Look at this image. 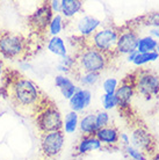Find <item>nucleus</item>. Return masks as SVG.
I'll return each instance as SVG.
<instances>
[{"mask_svg": "<svg viewBox=\"0 0 159 160\" xmlns=\"http://www.w3.org/2000/svg\"><path fill=\"white\" fill-rule=\"evenodd\" d=\"M156 51L158 52V55H159V41H158V47H157V50H156Z\"/></svg>", "mask_w": 159, "mask_h": 160, "instance_id": "obj_39", "label": "nucleus"}, {"mask_svg": "<svg viewBox=\"0 0 159 160\" xmlns=\"http://www.w3.org/2000/svg\"><path fill=\"white\" fill-rule=\"evenodd\" d=\"M60 58L62 59H60L59 65L69 68L70 71H72V68H74V66H77V59L73 56H71V55L68 53V55H65L64 57H60Z\"/></svg>", "mask_w": 159, "mask_h": 160, "instance_id": "obj_30", "label": "nucleus"}, {"mask_svg": "<svg viewBox=\"0 0 159 160\" xmlns=\"http://www.w3.org/2000/svg\"><path fill=\"white\" fill-rule=\"evenodd\" d=\"M20 66H21V68H23V70H30V68H32L30 64H28V63H26V64L20 63Z\"/></svg>", "mask_w": 159, "mask_h": 160, "instance_id": "obj_37", "label": "nucleus"}, {"mask_svg": "<svg viewBox=\"0 0 159 160\" xmlns=\"http://www.w3.org/2000/svg\"><path fill=\"white\" fill-rule=\"evenodd\" d=\"M149 36L153 37L155 40L159 41V28H150L149 29Z\"/></svg>", "mask_w": 159, "mask_h": 160, "instance_id": "obj_34", "label": "nucleus"}, {"mask_svg": "<svg viewBox=\"0 0 159 160\" xmlns=\"http://www.w3.org/2000/svg\"><path fill=\"white\" fill-rule=\"evenodd\" d=\"M101 103H102V108L104 110L108 112V110H111V109H115L116 107H119V103H117V100H116L115 94H102L101 95Z\"/></svg>", "mask_w": 159, "mask_h": 160, "instance_id": "obj_24", "label": "nucleus"}, {"mask_svg": "<svg viewBox=\"0 0 159 160\" xmlns=\"http://www.w3.org/2000/svg\"><path fill=\"white\" fill-rule=\"evenodd\" d=\"M79 128V114L74 112H69L65 115V118L63 120V129L62 131L68 135H72Z\"/></svg>", "mask_w": 159, "mask_h": 160, "instance_id": "obj_19", "label": "nucleus"}, {"mask_svg": "<svg viewBox=\"0 0 159 160\" xmlns=\"http://www.w3.org/2000/svg\"><path fill=\"white\" fill-rule=\"evenodd\" d=\"M50 8L54 14H60V11H62V1L59 0H52L50 2H48Z\"/></svg>", "mask_w": 159, "mask_h": 160, "instance_id": "obj_32", "label": "nucleus"}, {"mask_svg": "<svg viewBox=\"0 0 159 160\" xmlns=\"http://www.w3.org/2000/svg\"><path fill=\"white\" fill-rule=\"evenodd\" d=\"M64 28V18L60 14H54L51 21L49 23L48 32L52 36H58Z\"/></svg>", "mask_w": 159, "mask_h": 160, "instance_id": "obj_22", "label": "nucleus"}, {"mask_svg": "<svg viewBox=\"0 0 159 160\" xmlns=\"http://www.w3.org/2000/svg\"><path fill=\"white\" fill-rule=\"evenodd\" d=\"M150 160H159V152L153 153V154L150 157Z\"/></svg>", "mask_w": 159, "mask_h": 160, "instance_id": "obj_38", "label": "nucleus"}, {"mask_svg": "<svg viewBox=\"0 0 159 160\" xmlns=\"http://www.w3.org/2000/svg\"><path fill=\"white\" fill-rule=\"evenodd\" d=\"M102 148V144L94 135L93 136H81L77 145L78 154H86L92 151H98Z\"/></svg>", "mask_w": 159, "mask_h": 160, "instance_id": "obj_15", "label": "nucleus"}, {"mask_svg": "<svg viewBox=\"0 0 159 160\" xmlns=\"http://www.w3.org/2000/svg\"><path fill=\"white\" fill-rule=\"evenodd\" d=\"M120 85V81L116 78L114 77H110V78H107V79L104 80V82H102V89H104L105 94H115L116 89L119 87Z\"/></svg>", "mask_w": 159, "mask_h": 160, "instance_id": "obj_26", "label": "nucleus"}, {"mask_svg": "<svg viewBox=\"0 0 159 160\" xmlns=\"http://www.w3.org/2000/svg\"><path fill=\"white\" fill-rule=\"evenodd\" d=\"M9 96L13 103L20 108H34L40 104V91L32 80L18 76L12 80Z\"/></svg>", "mask_w": 159, "mask_h": 160, "instance_id": "obj_1", "label": "nucleus"}, {"mask_svg": "<svg viewBox=\"0 0 159 160\" xmlns=\"http://www.w3.org/2000/svg\"><path fill=\"white\" fill-rule=\"evenodd\" d=\"M139 35L131 27L122 28L119 32L117 43H116L115 53L117 55H129L137 50Z\"/></svg>", "mask_w": 159, "mask_h": 160, "instance_id": "obj_9", "label": "nucleus"}, {"mask_svg": "<svg viewBox=\"0 0 159 160\" xmlns=\"http://www.w3.org/2000/svg\"><path fill=\"white\" fill-rule=\"evenodd\" d=\"M158 59L159 55L157 51L146 52V53H137V56L135 57L132 64L135 65V66H143V65L149 64V63H153V62Z\"/></svg>", "mask_w": 159, "mask_h": 160, "instance_id": "obj_23", "label": "nucleus"}, {"mask_svg": "<svg viewBox=\"0 0 159 160\" xmlns=\"http://www.w3.org/2000/svg\"><path fill=\"white\" fill-rule=\"evenodd\" d=\"M4 73H5V66H4V63H3V60L0 59V79L4 77Z\"/></svg>", "mask_w": 159, "mask_h": 160, "instance_id": "obj_36", "label": "nucleus"}, {"mask_svg": "<svg viewBox=\"0 0 159 160\" xmlns=\"http://www.w3.org/2000/svg\"><path fill=\"white\" fill-rule=\"evenodd\" d=\"M134 80H135V76L132 79H130V77H127L126 79L120 82L119 87L115 92L116 100H117L120 108H128L131 103L132 96L135 95L136 93Z\"/></svg>", "mask_w": 159, "mask_h": 160, "instance_id": "obj_11", "label": "nucleus"}, {"mask_svg": "<svg viewBox=\"0 0 159 160\" xmlns=\"http://www.w3.org/2000/svg\"><path fill=\"white\" fill-rule=\"evenodd\" d=\"M37 127L42 133L59 131L63 129V117L55 104H47L37 109Z\"/></svg>", "mask_w": 159, "mask_h": 160, "instance_id": "obj_4", "label": "nucleus"}, {"mask_svg": "<svg viewBox=\"0 0 159 160\" xmlns=\"http://www.w3.org/2000/svg\"><path fill=\"white\" fill-rule=\"evenodd\" d=\"M142 23L151 28H159V12L150 13L142 18Z\"/></svg>", "mask_w": 159, "mask_h": 160, "instance_id": "obj_28", "label": "nucleus"}, {"mask_svg": "<svg viewBox=\"0 0 159 160\" xmlns=\"http://www.w3.org/2000/svg\"><path fill=\"white\" fill-rule=\"evenodd\" d=\"M52 16H54V13L49 4L44 2L29 16V24L37 32H43L48 29Z\"/></svg>", "mask_w": 159, "mask_h": 160, "instance_id": "obj_10", "label": "nucleus"}, {"mask_svg": "<svg viewBox=\"0 0 159 160\" xmlns=\"http://www.w3.org/2000/svg\"><path fill=\"white\" fill-rule=\"evenodd\" d=\"M157 47H158V41L149 35H145L143 37H139L138 44H137V52L146 53V52L156 51Z\"/></svg>", "mask_w": 159, "mask_h": 160, "instance_id": "obj_20", "label": "nucleus"}, {"mask_svg": "<svg viewBox=\"0 0 159 160\" xmlns=\"http://www.w3.org/2000/svg\"><path fill=\"white\" fill-rule=\"evenodd\" d=\"M101 24V20L96 19L95 16L84 15L77 21V32L84 37H91L98 29H100Z\"/></svg>", "mask_w": 159, "mask_h": 160, "instance_id": "obj_13", "label": "nucleus"}, {"mask_svg": "<svg viewBox=\"0 0 159 160\" xmlns=\"http://www.w3.org/2000/svg\"><path fill=\"white\" fill-rule=\"evenodd\" d=\"M79 130L83 133V136H93L95 135L96 123H95V114L88 112L85 116H83L79 120Z\"/></svg>", "mask_w": 159, "mask_h": 160, "instance_id": "obj_16", "label": "nucleus"}, {"mask_svg": "<svg viewBox=\"0 0 159 160\" xmlns=\"http://www.w3.org/2000/svg\"><path fill=\"white\" fill-rule=\"evenodd\" d=\"M79 88L80 87H78L76 84H72V85H70V86H66V87L62 88V89H59V91H60V93H62V95H63L64 99L70 100Z\"/></svg>", "mask_w": 159, "mask_h": 160, "instance_id": "obj_31", "label": "nucleus"}, {"mask_svg": "<svg viewBox=\"0 0 159 160\" xmlns=\"http://www.w3.org/2000/svg\"><path fill=\"white\" fill-rule=\"evenodd\" d=\"M26 51V41L12 32L0 34V53L8 59L19 58Z\"/></svg>", "mask_w": 159, "mask_h": 160, "instance_id": "obj_6", "label": "nucleus"}, {"mask_svg": "<svg viewBox=\"0 0 159 160\" xmlns=\"http://www.w3.org/2000/svg\"><path fill=\"white\" fill-rule=\"evenodd\" d=\"M119 32V29L114 27H102L98 29L91 37H88L90 47L111 57L113 53H115Z\"/></svg>", "mask_w": 159, "mask_h": 160, "instance_id": "obj_3", "label": "nucleus"}, {"mask_svg": "<svg viewBox=\"0 0 159 160\" xmlns=\"http://www.w3.org/2000/svg\"><path fill=\"white\" fill-rule=\"evenodd\" d=\"M130 145L143 151L146 156L150 157L156 153V139L153 135L145 127L138 125L132 129L130 135Z\"/></svg>", "mask_w": 159, "mask_h": 160, "instance_id": "obj_7", "label": "nucleus"}, {"mask_svg": "<svg viewBox=\"0 0 159 160\" xmlns=\"http://www.w3.org/2000/svg\"><path fill=\"white\" fill-rule=\"evenodd\" d=\"M76 59L77 66L79 68L80 72L100 73L107 68L110 57L96 49L88 47L80 51Z\"/></svg>", "mask_w": 159, "mask_h": 160, "instance_id": "obj_2", "label": "nucleus"}, {"mask_svg": "<svg viewBox=\"0 0 159 160\" xmlns=\"http://www.w3.org/2000/svg\"><path fill=\"white\" fill-rule=\"evenodd\" d=\"M94 136L101 142L102 145H108V146H114L119 143L120 140V131L115 127L108 125L105 128L98 129Z\"/></svg>", "mask_w": 159, "mask_h": 160, "instance_id": "obj_14", "label": "nucleus"}, {"mask_svg": "<svg viewBox=\"0 0 159 160\" xmlns=\"http://www.w3.org/2000/svg\"><path fill=\"white\" fill-rule=\"evenodd\" d=\"M65 143V136L62 130L42 133L41 138V150L44 157L55 158L62 152Z\"/></svg>", "mask_w": 159, "mask_h": 160, "instance_id": "obj_8", "label": "nucleus"}, {"mask_svg": "<svg viewBox=\"0 0 159 160\" xmlns=\"http://www.w3.org/2000/svg\"><path fill=\"white\" fill-rule=\"evenodd\" d=\"M92 102V92L88 88H79L74 95L69 100V106L71 112L77 114L86 110Z\"/></svg>", "mask_w": 159, "mask_h": 160, "instance_id": "obj_12", "label": "nucleus"}, {"mask_svg": "<svg viewBox=\"0 0 159 160\" xmlns=\"http://www.w3.org/2000/svg\"><path fill=\"white\" fill-rule=\"evenodd\" d=\"M135 91L144 99L150 100L159 94V76L149 71H141L135 74Z\"/></svg>", "mask_w": 159, "mask_h": 160, "instance_id": "obj_5", "label": "nucleus"}, {"mask_svg": "<svg viewBox=\"0 0 159 160\" xmlns=\"http://www.w3.org/2000/svg\"><path fill=\"white\" fill-rule=\"evenodd\" d=\"M47 49L51 53L58 57H64L65 55H68V49H66L65 42L59 36L50 37L48 41V44H47Z\"/></svg>", "mask_w": 159, "mask_h": 160, "instance_id": "obj_18", "label": "nucleus"}, {"mask_svg": "<svg viewBox=\"0 0 159 160\" xmlns=\"http://www.w3.org/2000/svg\"><path fill=\"white\" fill-rule=\"evenodd\" d=\"M84 2L80 0H62L60 15L64 19H71L83 9Z\"/></svg>", "mask_w": 159, "mask_h": 160, "instance_id": "obj_17", "label": "nucleus"}, {"mask_svg": "<svg viewBox=\"0 0 159 160\" xmlns=\"http://www.w3.org/2000/svg\"><path fill=\"white\" fill-rule=\"evenodd\" d=\"M124 148V153L127 154L131 160H147V156L143 151L134 148L132 145H128Z\"/></svg>", "mask_w": 159, "mask_h": 160, "instance_id": "obj_25", "label": "nucleus"}, {"mask_svg": "<svg viewBox=\"0 0 159 160\" xmlns=\"http://www.w3.org/2000/svg\"><path fill=\"white\" fill-rule=\"evenodd\" d=\"M74 84L73 81H72V79L70 78L69 76H66V74H57V76L55 77V86L56 87H58L59 89H62V88L66 87V86H70V85Z\"/></svg>", "mask_w": 159, "mask_h": 160, "instance_id": "obj_29", "label": "nucleus"}, {"mask_svg": "<svg viewBox=\"0 0 159 160\" xmlns=\"http://www.w3.org/2000/svg\"><path fill=\"white\" fill-rule=\"evenodd\" d=\"M137 53H138V52H137V50H136V51H134V52H131V53H129V55H128V57H127L128 62H129V63H132V62H134V59H135V57L137 56Z\"/></svg>", "mask_w": 159, "mask_h": 160, "instance_id": "obj_35", "label": "nucleus"}, {"mask_svg": "<svg viewBox=\"0 0 159 160\" xmlns=\"http://www.w3.org/2000/svg\"><path fill=\"white\" fill-rule=\"evenodd\" d=\"M78 82L83 87H92L95 86L100 80V73L95 72H80L78 74Z\"/></svg>", "mask_w": 159, "mask_h": 160, "instance_id": "obj_21", "label": "nucleus"}, {"mask_svg": "<svg viewBox=\"0 0 159 160\" xmlns=\"http://www.w3.org/2000/svg\"><path fill=\"white\" fill-rule=\"evenodd\" d=\"M95 123L98 129L108 127L110 123V115L106 110H100V112H95Z\"/></svg>", "mask_w": 159, "mask_h": 160, "instance_id": "obj_27", "label": "nucleus"}, {"mask_svg": "<svg viewBox=\"0 0 159 160\" xmlns=\"http://www.w3.org/2000/svg\"><path fill=\"white\" fill-rule=\"evenodd\" d=\"M120 142H121V144L123 145V148H126L128 145H130V137L128 136V133H126V132H121L120 133L119 143Z\"/></svg>", "mask_w": 159, "mask_h": 160, "instance_id": "obj_33", "label": "nucleus"}]
</instances>
